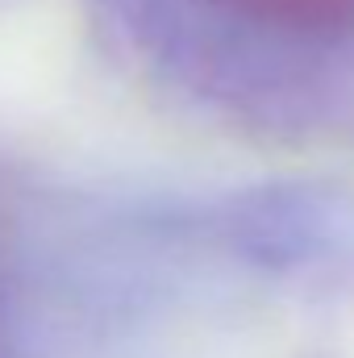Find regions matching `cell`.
Returning <instances> with one entry per match:
<instances>
[{
    "label": "cell",
    "instance_id": "cell-1",
    "mask_svg": "<svg viewBox=\"0 0 354 358\" xmlns=\"http://www.w3.org/2000/svg\"><path fill=\"white\" fill-rule=\"evenodd\" d=\"M163 76L263 121L354 108V0H100Z\"/></svg>",
    "mask_w": 354,
    "mask_h": 358
}]
</instances>
